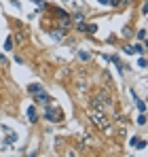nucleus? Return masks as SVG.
Returning a JSON list of instances; mask_svg holds the SVG:
<instances>
[{"label": "nucleus", "instance_id": "nucleus-1", "mask_svg": "<svg viewBox=\"0 0 148 157\" xmlns=\"http://www.w3.org/2000/svg\"><path fill=\"white\" fill-rule=\"evenodd\" d=\"M45 119H47V121H53V123L61 121V110H59V108H47V110H45Z\"/></svg>", "mask_w": 148, "mask_h": 157}, {"label": "nucleus", "instance_id": "nucleus-2", "mask_svg": "<svg viewBox=\"0 0 148 157\" xmlns=\"http://www.w3.org/2000/svg\"><path fill=\"white\" fill-rule=\"evenodd\" d=\"M91 117H93V121L98 123L99 128H104V130H108V128H110V123L104 119V113H102V110H99V113H98V110H93V113H91Z\"/></svg>", "mask_w": 148, "mask_h": 157}, {"label": "nucleus", "instance_id": "nucleus-3", "mask_svg": "<svg viewBox=\"0 0 148 157\" xmlns=\"http://www.w3.org/2000/svg\"><path fill=\"white\" fill-rule=\"evenodd\" d=\"M34 100H36V102H49V94H47L45 89H40L38 94H34Z\"/></svg>", "mask_w": 148, "mask_h": 157}, {"label": "nucleus", "instance_id": "nucleus-4", "mask_svg": "<svg viewBox=\"0 0 148 157\" xmlns=\"http://www.w3.org/2000/svg\"><path fill=\"white\" fill-rule=\"evenodd\" d=\"M129 144H131L133 149H146V142H144V140H140V138H131V140H129Z\"/></svg>", "mask_w": 148, "mask_h": 157}, {"label": "nucleus", "instance_id": "nucleus-5", "mask_svg": "<svg viewBox=\"0 0 148 157\" xmlns=\"http://www.w3.org/2000/svg\"><path fill=\"white\" fill-rule=\"evenodd\" d=\"M66 32H68V26H66V28H59V30H55V32H51V38H53V40H59Z\"/></svg>", "mask_w": 148, "mask_h": 157}, {"label": "nucleus", "instance_id": "nucleus-6", "mask_svg": "<svg viewBox=\"0 0 148 157\" xmlns=\"http://www.w3.org/2000/svg\"><path fill=\"white\" fill-rule=\"evenodd\" d=\"M4 132H6V142H4V147H9V144H13V142L17 140V136H15L13 132L9 130V128H4Z\"/></svg>", "mask_w": 148, "mask_h": 157}, {"label": "nucleus", "instance_id": "nucleus-7", "mask_svg": "<svg viewBox=\"0 0 148 157\" xmlns=\"http://www.w3.org/2000/svg\"><path fill=\"white\" fill-rule=\"evenodd\" d=\"M36 119H38V113H36V108H34V106H30V108H28V121H32V123H34Z\"/></svg>", "mask_w": 148, "mask_h": 157}, {"label": "nucleus", "instance_id": "nucleus-8", "mask_svg": "<svg viewBox=\"0 0 148 157\" xmlns=\"http://www.w3.org/2000/svg\"><path fill=\"white\" fill-rule=\"evenodd\" d=\"M76 55H78V59H83V62H89V59H91V53H87V51H78Z\"/></svg>", "mask_w": 148, "mask_h": 157}, {"label": "nucleus", "instance_id": "nucleus-9", "mask_svg": "<svg viewBox=\"0 0 148 157\" xmlns=\"http://www.w3.org/2000/svg\"><path fill=\"white\" fill-rule=\"evenodd\" d=\"M131 53H140V55H144V53H146V49H144V45H135V47L131 49Z\"/></svg>", "mask_w": 148, "mask_h": 157}, {"label": "nucleus", "instance_id": "nucleus-10", "mask_svg": "<svg viewBox=\"0 0 148 157\" xmlns=\"http://www.w3.org/2000/svg\"><path fill=\"white\" fill-rule=\"evenodd\" d=\"M95 30H98V26H95V24H89V26H85V32H87V34H95Z\"/></svg>", "mask_w": 148, "mask_h": 157}, {"label": "nucleus", "instance_id": "nucleus-11", "mask_svg": "<svg viewBox=\"0 0 148 157\" xmlns=\"http://www.w3.org/2000/svg\"><path fill=\"white\" fill-rule=\"evenodd\" d=\"M135 104H138V110H140V113H144V110H146V104H144V100H135Z\"/></svg>", "mask_w": 148, "mask_h": 157}, {"label": "nucleus", "instance_id": "nucleus-12", "mask_svg": "<svg viewBox=\"0 0 148 157\" xmlns=\"http://www.w3.org/2000/svg\"><path fill=\"white\" fill-rule=\"evenodd\" d=\"M4 49H6V51H11V49H13V38H11V36L6 38V43H4Z\"/></svg>", "mask_w": 148, "mask_h": 157}, {"label": "nucleus", "instance_id": "nucleus-13", "mask_svg": "<svg viewBox=\"0 0 148 157\" xmlns=\"http://www.w3.org/2000/svg\"><path fill=\"white\" fill-rule=\"evenodd\" d=\"M138 123H140V125H146V115H144V113H140V117H138Z\"/></svg>", "mask_w": 148, "mask_h": 157}, {"label": "nucleus", "instance_id": "nucleus-14", "mask_svg": "<svg viewBox=\"0 0 148 157\" xmlns=\"http://www.w3.org/2000/svg\"><path fill=\"white\" fill-rule=\"evenodd\" d=\"M138 38H140V40H146V30H144V28L138 32Z\"/></svg>", "mask_w": 148, "mask_h": 157}, {"label": "nucleus", "instance_id": "nucleus-15", "mask_svg": "<svg viewBox=\"0 0 148 157\" xmlns=\"http://www.w3.org/2000/svg\"><path fill=\"white\" fill-rule=\"evenodd\" d=\"M74 19H76V21H83V19H85V13H74Z\"/></svg>", "mask_w": 148, "mask_h": 157}, {"label": "nucleus", "instance_id": "nucleus-16", "mask_svg": "<svg viewBox=\"0 0 148 157\" xmlns=\"http://www.w3.org/2000/svg\"><path fill=\"white\" fill-rule=\"evenodd\" d=\"M138 66H140V68H146V59H144V55L138 59Z\"/></svg>", "mask_w": 148, "mask_h": 157}, {"label": "nucleus", "instance_id": "nucleus-17", "mask_svg": "<svg viewBox=\"0 0 148 157\" xmlns=\"http://www.w3.org/2000/svg\"><path fill=\"white\" fill-rule=\"evenodd\" d=\"M119 2H121V0H110V2H108V4H114V6H117V4H119Z\"/></svg>", "mask_w": 148, "mask_h": 157}, {"label": "nucleus", "instance_id": "nucleus-18", "mask_svg": "<svg viewBox=\"0 0 148 157\" xmlns=\"http://www.w3.org/2000/svg\"><path fill=\"white\" fill-rule=\"evenodd\" d=\"M99 4H108V2H110V0H98Z\"/></svg>", "mask_w": 148, "mask_h": 157}]
</instances>
